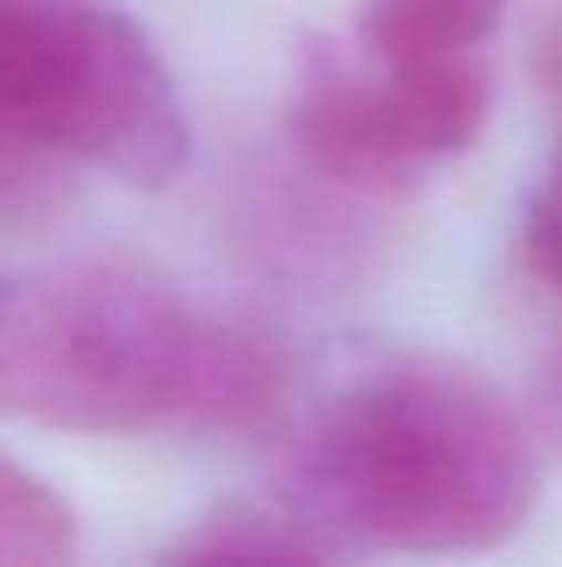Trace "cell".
I'll list each match as a JSON object with an SVG mask.
<instances>
[{
    "label": "cell",
    "mask_w": 562,
    "mask_h": 567,
    "mask_svg": "<svg viewBox=\"0 0 562 567\" xmlns=\"http://www.w3.org/2000/svg\"><path fill=\"white\" fill-rule=\"evenodd\" d=\"M279 498L344 558H458L513 543L543 498L538 429L438 353H358L274 439Z\"/></svg>",
    "instance_id": "obj_1"
},
{
    "label": "cell",
    "mask_w": 562,
    "mask_h": 567,
    "mask_svg": "<svg viewBox=\"0 0 562 567\" xmlns=\"http://www.w3.org/2000/svg\"><path fill=\"white\" fill-rule=\"evenodd\" d=\"M80 548V518L55 483L0 449V567H55Z\"/></svg>",
    "instance_id": "obj_7"
},
{
    "label": "cell",
    "mask_w": 562,
    "mask_h": 567,
    "mask_svg": "<svg viewBox=\"0 0 562 567\" xmlns=\"http://www.w3.org/2000/svg\"><path fill=\"white\" fill-rule=\"evenodd\" d=\"M20 185H25V150L6 135V125H0V215L15 205Z\"/></svg>",
    "instance_id": "obj_10"
},
{
    "label": "cell",
    "mask_w": 562,
    "mask_h": 567,
    "mask_svg": "<svg viewBox=\"0 0 562 567\" xmlns=\"http://www.w3.org/2000/svg\"><path fill=\"white\" fill-rule=\"evenodd\" d=\"M0 125L145 195L189 165V110L169 60L139 20L80 0H0Z\"/></svg>",
    "instance_id": "obj_3"
},
{
    "label": "cell",
    "mask_w": 562,
    "mask_h": 567,
    "mask_svg": "<svg viewBox=\"0 0 562 567\" xmlns=\"http://www.w3.org/2000/svg\"><path fill=\"white\" fill-rule=\"evenodd\" d=\"M498 100L488 55L384 65L354 40L314 35L289 70L284 125L299 165L348 195H408L478 145Z\"/></svg>",
    "instance_id": "obj_4"
},
{
    "label": "cell",
    "mask_w": 562,
    "mask_h": 567,
    "mask_svg": "<svg viewBox=\"0 0 562 567\" xmlns=\"http://www.w3.org/2000/svg\"><path fill=\"white\" fill-rule=\"evenodd\" d=\"M159 265L125 249L0 269V419L55 433H175L205 349Z\"/></svg>",
    "instance_id": "obj_2"
},
{
    "label": "cell",
    "mask_w": 562,
    "mask_h": 567,
    "mask_svg": "<svg viewBox=\"0 0 562 567\" xmlns=\"http://www.w3.org/2000/svg\"><path fill=\"white\" fill-rule=\"evenodd\" d=\"M518 245L538 279L553 293H562V150L553 155L548 175L523 205V225H518Z\"/></svg>",
    "instance_id": "obj_8"
},
{
    "label": "cell",
    "mask_w": 562,
    "mask_h": 567,
    "mask_svg": "<svg viewBox=\"0 0 562 567\" xmlns=\"http://www.w3.org/2000/svg\"><path fill=\"white\" fill-rule=\"evenodd\" d=\"M538 429L553 443H562V353H553V363L543 369V383H538Z\"/></svg>",
    "instance_id": "obj_9"
},
{
    "label": "cell",
    "mask_w": 562,
    "mask_h": 567,
    "mask_svg": "<svg viewBox=\"0 0 562 567\" xmlns=\"http://www.w3.org/2000/svg\"><path fill=\"white\" fill-rule=\"evenodd\" d=\"M159 563H339V553L289 508L259 498H225L179 528Z\"/></svg>",
    "instance_id": "obj_6"
},
{
    "label": "cell",
    "mask_w": 562,
    "mask_h": 567,
    "mask_svg": "<svg viewBox=\"0 0 562 567\" xmlns=\"http://www.w3.org/2000/svg\"><path fill=\"white\" fill-rule=\"evenodd\" d=\"M513 0H358L354 45L384 65H454L488 55Z\"/></svg>",
    "instance_id": "obj_5"
}]
</instances>
